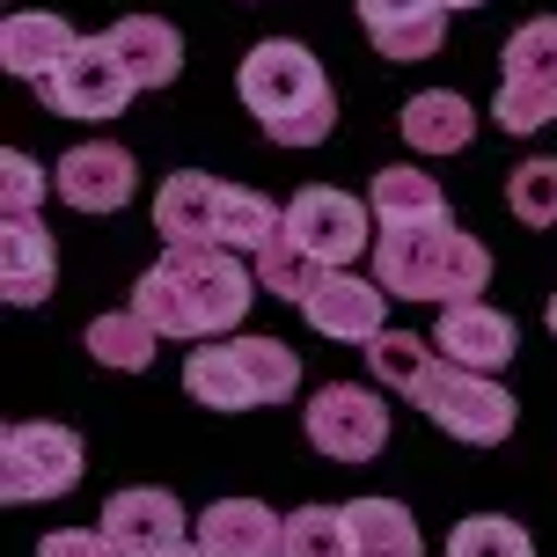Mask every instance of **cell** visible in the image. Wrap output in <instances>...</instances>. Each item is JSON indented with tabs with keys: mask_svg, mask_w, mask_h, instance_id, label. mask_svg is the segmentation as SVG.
Returning <instances> with one entry per match:
<instances>
[{
	"mask_svg": "<svg viewBox=\"0 0 557 557\" xmlns=\"http://www.w3.org/2000/svg\"><path fill=\"white\" fill-rule=\"evenodd\" d=\"M257 301V272L221 243H198V250H169L154 272L133 286V308L154 323L162 337H227Z\"/></svg>",
	"mask_w": 557,
	"mask_h": 557,
	"instance_id": "6da1fadb",
	"label": "cell"
},
{
	"mask_svg": "<svg viewBox=\"0 0 557 557\" xmlns=\"http://www.w3.org/2000/svg\"><path fill=\"white\" fill-rule=\"evenodd\" d=\"M243 103L264 125L272 147H323L337 125V96L323 82V66L308 45L294 37H264L250 59H243Z\"/></svg>",
	"mask_w": 557,
	"mask_h": 557,
	"instance_id": "7a4b0ae2",
	"label": "cell"
},
{
	"mask_svg": "<svg viewBox=\"0 0 557 557\" xmlns=\"http://www.w3.org/2000/svg\"><path fill=\"white\" fill-rule=\"evenodd\" d=\"M374 278L404 301H476L492 278V250L462 235L455 221H418V227H382L374 235Z\"/></svg>",
	"mask_w": 557,
	"mask_h": 557,
	"instance_id": "3957f363",
	"label": "cell"
},
{
	"mask_svg": "<svg viewBox=\"0 0 557 557\" xmlns=\"http://www.w3.org/2000/svg\"><path fill=\"white\" fill-rule=\"evenodd\" d=\"M301 382V360L278 337H206L184 360V389L206 411H257V404H286Z\"/></svg>",
	"mask_w": 557,
	"mask_h": 557,
	"instance_id": "277c9868",
	"label": "cell"
},
{
	"mask_svg": "<svg viewBox=\"0 0 557 557\" xmlns=\"http://www.w3.org/2000/svg\"><path fill=\"white\" fill-rule=\"evenodd\" d=\"M411 404L433 418L441 433H455V441H470V447H499L506 433H513V396H506L492 374L455 367V360L425 367V382L411 389Z\"/></svg>",
	"mask_w": 557,
	"mask_h": 557,
	"instance_id": "5b68a950",
	"label": "cell"
},
{
	"mask_svg": "<svg viewBox=\"0 0 557 557\" xmlns=\"http://www.w3.org/2000/svg\"><path fill=\"white\" fill-rule=\"evenodd\" d=\"M82 484V441L66 425H8L0 433V499L8 506H37V499H59Z\"/></svg>",
	"mask_w": 557,
	"mask_h": 557,
	"instance_id": "8992f818",
	"label": "cell"
},
{
	"mask_svg": "<svg viewBox=\"0 0 557 557\" xmlns=\"http://www.w3.org/2000/svg\"><path fill=\"white\" fill-rule=\"evenodd\" d=\"M492 117L506 133H535L557 117V15H535L506 37V82Z\"/></svg>",
	"mask_w": 557,
	"mask_h": 557,
	"instance_id": "52a82bcc",
	"label": "cell"
},
{
	"mask_svg": "<svg viewBox=\"0 0 557 557\" xmlns=\"http://www.w3.org/2000/svg\"><path fill=\"white\" fill-rule=\"evenodd\" d=\"M286 235H294L315 264H352L360 250H374L382 221H374V206H360L352 191L308 184V191H294V206H286Z\"/></svg>",
	"mask_w": 557,
	"mask_h": 557,
	"instance_id": "ba28073f",
	"label": "cell"
},
{
	"mask_svg": "<svg viewBox=\"0 0 557 557\" xmlns=\"http://www.w3.org/2000/svg\"><path fill=\"white\" fill-rule=\"evenodd\" d=\"M301 425H308V441H315V455H331V462H374V455L389 447V411H382V396L352 389V382L315 389Z\"/></svg>",
	"mask_w": 557,
	"mask_h": 557,
	"instance_id": "9c48e42d",
	"label": "cell"
},
{
	"mask_svg": "<svg viewBox=\"0 0 557 557\" xmlns=\"http://www.w3.org/2000/svg\"><path fill=\"white\" fill-rule=\"evenodd\" d=\"M37 88H45V103H52L59 117H88V125H96V117H117V111H125L139 82L125 74V59L111 52V37H82V45H74V59L59 66L52 82H37Z\"/></svg>",
	"mask_w": 557,
	"mask_h": 557,
	"instance_id": "30bf717a",
	"label": "cell"
},
{
	"mask_svg": "<svg viewBox=\"0 0 557 557\" xmlns=\"http://www.w3.org/2000/svg\"><path fill=\"white\" fill-rule=\"evenodd\" d=\"M382 308H389V286L382 278H360L352 264H323L315 286L301 294L308 331L345 337V345H374L382 337Z\"/></svg>",
	"mask_w": 557,
	"mask_h": 557,
	"instance_id": "8fae6325",
	"label": "cell"
},
{
	"mask_svg": "<svg viewBox=\"0 0 557 557\" xmlns=\"http://www.w3.org/2000/svg\"><path fill=\"white\" fill-rule=\"evenodd\" d=\"M133 154L117 147V139H82V147H66L52 169L59 198L74 206V213H117L125 198H133Z\"/></svg>",
	"mask_w": 557,
	"mask_h": 557,
	"instance_id": "7c38bea8",
	"label": "cell"
},
{
	"mask_svg": "<svg viewBox=\"0 0 557 557\" xmlns=\"http://www.w3.org/2000/svg\"><path fill=\"white\" fill-rule=\"evenodd\" d=\"M221 198H227V184L198 176V169H176L162 191H154V235H162L169 250L221 243Z\"/></svg>",
	"mask_w": 557,
	"mask_h": 557,
	"instance_id": "4fadbf2b",
	"label": "cell"
},
{
	"mask_svg": "<svg viewBox=\"0 0 557 557\" xmlns=\"http://www.w3.org/2000/svg\"><path fill=\"white\" fill-rule=\"evenodd\" d=\"M184 506L169 499V492H111L103 499V535L117 543V557H154V550H169V543H184Z\"/></svg>",
	"mask_w": 557,
	"mask_h": 557,
	"instance_id": "5bb4252c",
	"label": "cell"
},
{
	"mask_svg": "<svg viewBox=\"0 0 557 557\" xmlns=\"http://www.w3.org/2000/svg\"><path fill=\"white\" fill-rule=\"evenodd\" d=\"M433 345H441V360H455V367L499 374V367L513 360V345H521V337H513V315H499V308H484V301H447Z\"/></svg>",
	"mask_w": 557,
	"mask_h": 557,
	"instance_id": "9a60e30c",
	"label": "cell"
},
{
	"mask_svg": "<svg viewBox=\"0 0 557 557\" xmlns=\"http://www.w3.org/2000/svg\"><path fill=\"white\" fill-rule=\"evenodd\" d=\"M360 23L382 59H433L447 45V8L441 0H360Z\"/></svg>",
	"mask_w": 557,
	"mask_h": 557,
	"instance_id": "2e32d148",
	"label": "cell"
},
{
	"mask_svg": "<svg viewBox=\"0 0 557 557\" xmlns=\"http://www.w3.org/2000/svg\"><path fill=\"white\" fill-rule=\"evenodd\" d=\"M52 272H59V250L37 213H0V286L15 308H37L52 294Z\"/></svg>",
	"mask_w": 557,
	"mask_h": 557,
	"instance_id": "e0dca14e",
	"label": "cell"
},
{
	"mask_svg": "<svg viewBox=\"0 0 557 557\" xmlns=\"http://www.w3.org/2000/svg\"><path fill=\"white\" fill-rule=\"evenodd\" d=\"M74 29L59 23V15H45V8H15L8 23H0V66L8 74H23V82H52L59 66L74 59Z\"/></svg>",
	"mask_w": 557,
	"mask_h": 557,
	"instance_id": "ac0fdd59",
	"label": "cell"
},
{
	"mask_svg": "<svg viewBox=\"0 0 557 557\" xmlns=\"http://www.w3.org/2000/svg\"><path fill=\"white\" fill-rule=\"evenodd\" d=\"M198 543L213 557H278L286 521H278L264 499H221V506L198 513Z\"/></svg>",
	"mask_w": 557,
	"mask_h": 557,
	"instance_id": "d6986e66",
	"label": "cell"
},
{
	"mask_svg": "<svg viewBox=\"0 0 557 557\" xmlns=\"http://www.w3.org/2000/svg\"><path fill=\"white\" fill-rule=\"evenodd\" d=\"M103 37H111V52L125 59V74H133L139 88H169L176 66H184V37H176L162 15H117Z\"/></svg>",
	"mask_w": 557,
	"mask_h": 557,
	"instance_id": "ffe728a7",
	"label": "cell"
},
{
	"mask_svg": "<svg viewBox=\"0 0 557 557\" xmlns=\"http://www.w3.org/2000/svg\"><path fill=\"white\" fill-rule=\"evenodd\" d=\"M396 125H404V139H411V154H462V147L476 139V111L462 103V96H447V88L411 96V103L396 111Z\"/></svg>",
	"mask_w": 557,
	"mask_h": 557,
	"instance_id": "44dd1931",
	"label": "cell"
},
{
	"mask_svg": "<svg viewBox=\"0 0 557 557\" xmlns=\"http://www.w3.org/2000/svg\"><path fill=\"white\" fill-rule=\"evenodd\" d=\"M367 206H374V221L382 227H418V221H447V191L441 184H433V176H425V169H382V176H374V198H367Z\"/></svg>",
	"mask_w": 557,
	"mask_h": 557,
	"instance_id": "7402d4cb",
	"label": "cell"
},
{
	"mask_svg": "<svg viewBox=\"0 0 557 557\" xmlns=\"http://www.w3.org/2000/svg\"><path fill=\"white\" fill-rule=\"evenodd\" d=\"M345 529H352V557H425L418 521L396 499H352L345 506Z\"/></svg>",
	"mask_w": 557,
	"mask_h": 557,
	"instance_id": "603a6c76",
	"label": "cell"
},
{
	"mask_svg": "<svg viewBox=\"0 0 557 557\" xmlns=\"http://www.w3.org/2000/svg\"><path fill=\"white\" fill-rule=\"evenodd\" d=\"M154 345H162V331H154L139 308H117V315H96V323H88V352L103 367H117V374L154 367Z\"/></svg>",
	"mask_w": 557,
	"mask_h": 557,
	"instance_id": "cb8c5ba5",
	"label": "cell"
},
{
	"mask_svg": "<svg viewBox=\"0 0 557 557\" xmlns=\"http://www.w3.org/2000/svg\"><path fill=\"white\" fill-rule=\"evenodd\" d=\"M278 557H352L345 506H301V513H286V543H278Z\"/></svg>",
	"mask_w": 557,
	"mask_h": 557,
	"instance_id": "d4e9b609",
	"label": "cell"
},
{
	"mask_svg": "<svg viewBox=\"0 0 557 557\" xmlns=\"http://www.w3.org/2000/svg\"><path fill=\"white\" fill-rule=\"evenodd\" d=\"M278 221H286V213H278L264 191H235V184H227V198H221V250H250L257 257L278 235Z\"/></svg>",
	"mask_w": 557,
	"mask_h": 557,
	"instance_id": "484cf974",
	"label": "cell"
},
{
	"mask_svg": "<svg viewBox=\"0 0 557 557\" xmlns=\"http://www.w3.org/2000/svg\"><path fill=\"white\" fill-rule=\"evenodd\" d=\"M315 272H323V264H315V257L286 235V221H278V235L257 250V286H264V294H278V301H301L308 286H315Z\"/></svg>",
	"mask_w": 557,
	"mask_h": 557,
	"instance_id": "4316f807",
	"label": "cell"
},
{
	"mask_svg": "<svg viewBox=\"0 0 557 557\" xmlns=\"http://www.w3.org/2000/svg\"><path fill=\"white\" fill-rule=\"evenodd\" d=\"M367 360H374V374H382L389 389L411 396L418 382H425V367L441 360V345H425V337H411V331H382L374 345H367Z\"/></svg>",
	"mask_w": 557,
	"mask_h": 557,
	"instance_id": "83f0119b",
	"label": "cell"
},
{
	"mask_svg": "<svg viewBox=\"0 0 557 557\" xmlns=\"http://www.w3.org/2000/svg\"><path fill=\"white\" fill-rule=\"evenodd\" d=\"M447 557H535L529 529L506 521V513H470L462 529L447 535Z\"/></svg>",
	"mask_w": 557,
	"mask_h": 557,
	"instance_id": "f1b7e54d",
	"label": "cell"
},
{
	"mask_svg": "<svg viewBox=\"0 0 557 557\" xmlns=\"http://www.w3.org/2000/svg\"><path fill=\"white\" fill-rule=\"evenodd\" d=\"M506 206L529 227H557V162L550 154H543V162H521L506 176Z\"/></svg>",
	"mask_w": 557,
	"mask_h": 557,
	"instance_id": "f546056e",
	"label": "cell"
},
{
	"mask_svg": "<svg viewBox=\"0 0 557 557\" xmlns=\"http://www.w3.org/2000/svg\"><path fill=\"white\" fill-rule=\"evenodd\" d=\"M45 191H59V184L29 162L23 147H8V154H0V213H37Z\"/></svg>",
	"mask_w": 557,
	"mask_h": 557,
	"instance_id": "4dcf8cb0",
	"label": "cell"
},
{
	"mask_svg": "<svg viewBox=\"0 0 557 557\" xmlns=\"http://www.w3.org/2000/svg\"><path fill=\"white\" fill-rule=\"evenodd\" d=\"M37 557H117V543L103 529H59L37 543Z\"/></svg>",
	"mask_w": 557,
	"mask_h": 557,
	"instance_id": "1f68e13d",
	"label": "cell"
},
{
	"mask_svg": "<svg viewBox=\"0 0 557 557\" xmlns=\"http://www.w3.org/2000/svg\"><path fill=\"white\" fill-rule=\"evenodd\" d=\"M154 557H213V550H206L198 535H184V543H169V550H154Z\"/></svg>",
	"mask_w": 557,
	"mask_h": 557,
	"instance_id": "d6a6232c",
	"label": "cell"
},
{
	"mask_svg": "<svg viewBox=\"0 0 557 557\" xmlns=\"http://www.w3.org/2000/svg\"><path fill=\"white\" fill-rule=\"evenodd\" d=\"M441 8H484V0H441Z\"/></svg>",
	"mask_w": 557,
	"mask_h": 557,
	"instance_id": "836d02e7",
	"label": "cell"
},
{
	"mask_svg": "<svg viewBox=\"0 0 557 557\" xmlns=\"http://www.w3.org/2000/svg\"><path fill=\"white\" fill-rule=\"evenodd\" d=\"M550 331H557V294H550Z\"/></svg>",
	"mask_w": 557,
	"mask_h": 557,
	"instance_id": "e575fe53",
	"label": "cell"
}]
</instances>
